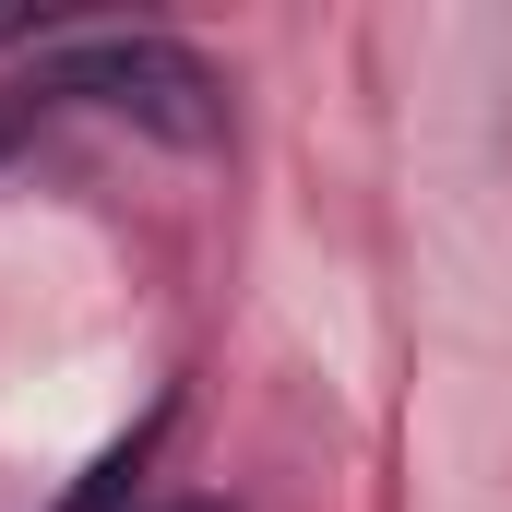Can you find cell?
Segmentation results:
<instances>
[{
	"instance_id": "6da1fadb",
	"label": "cell",
	"mask_w": 512,
	"mask_h": 512,
	"mask_svg": "<svg viewBox=\"0 0 512 512\" xmlns=\"http://www.w3.org/2000/svg\"><path fill=\"white\" fill-rule=\"evenodd\" d=\"M36 96H96V108L167 131V143H215V72L179 36H72L36 60Z\"/></svg>"
},
{
	"instance_id": "7a4b0ae2",
	"label": "cell",
	"mask_w": 512,
	"mask_h": 512,
	"mask_svg": "<svg viewBox=\"0 0 512 512\" xmlns=\"http://www.w3.org/2000/svg\"><path fill=\"white\" fill-rule=\"evenodd\" d=\"M143 453H155V429H131L120 453H96V477H84V501H72V512H120L131 477H143Z\"/></svg>"
},
{
	"instance_id": "3957f363",
	"label": "cell",
	"mask_w": 512,
	"mask_h": 512,
	"mask_svg": "<svg viewBox=\"0 0 512 512\" xmlns=\"http://www.w3.org/2000/svg\"><path fill=\"white\" fill-rule=\"evenodd\" d=\"M167 512H227V501H167Z\"/></svg>"
}]
</instances>
